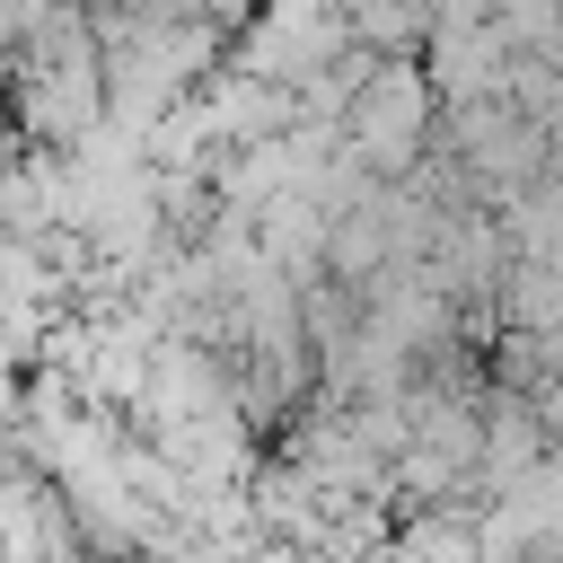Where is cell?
<instances>
[{
    "label": "cell",
    "instance_id": "1",
    "mask_svg": "<svg viewBox=\"0 0 563 563\" xmlns=\"http://www.w3.org/2000/svg\"><path fill=\"white\" fill-rule=\"evenodd\" d=\"M422 132H431V79H422L405 53H387V62L369 70V88L352 97V114H343V141L369 158V176H413V158H422Z\"/></svg>",
    "mask_w": 563,
    "mask_h": 563
}]
</instances>
